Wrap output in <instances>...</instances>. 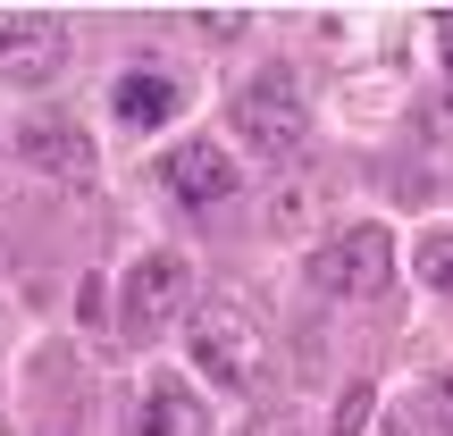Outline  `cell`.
Segmentation results:
<instances>
[{"label": "cell", "instance_id": "cell-12", "mask_svg": "<svg viewBox=\"0 0 453 436\" xmlns=\"http://www.w3.org/2000/svg\"><path fill=\"white\" fill-rule=\"evenodd\" d=\"M428 411H437V428H445V436H453V370H445V378H437V386H428Z\"/></svg>", "mask_w": 453, "mask_h": 436}, {"label": "cell", "instance_id": "cell-2", "mask_svg": "<svg viewBox=\"0 0 453 436\" xmlns=\"http://www.w3.org/2000/svg\"><path fill=\"white\" fill-rule=\"evenodd\" d=\"M185 344H194V370L211 378V386H260V370H269V336H260V319L235 294L202 302L194 319H185Z\"/></svg>", "mask_w": 453, "mask_h": 436}, {"label": "cell", "instance_id": "cell-5", "mask_svg": "<svg viewBox=\"0 0 453 436\" xmlns=\"http://www.w3.org/2000/svg\"><path fill=\"white\" fill-rule=\"evenodd\" d=\"M17 160L26 168H42V177H59V185H93V134L76 126V118H59V110H42V118H17Z\"/></svg>", "mask_w": 453, "mask_h": 436}, {"label": "cell", "instance_id": "cell-10", "mask_svg": "<svg viewBox=\"0 0 453 436\" xmlns=\"http://www.w3.org/2000/svg\"><path fill=\"white\" fill-rule=\"evenodd\" d=\"M411 269H420V286H453V226H428Z\"/></svg>", "mask_w": 453, "mask_h": 436}, {"label": "cell", "instance_id": "cell-9", "mask_svg": "<svg viewBox=\"0 0 453 436\" xmlns=\"http://www.w3.org/2000/svg\"><path fill=\"white\" fill-rule=\"evenodd\" d=\"M168 110H177V84L168 76H127L118 84V118H127V126H160Z\"/></svg>", "mask_w": 453, "mask_h": 436}, {"label": "cell", "instance_id": "cell-3", "mask_svg": "<svg viewBox=\"0 0 453 436\" xmlns=\"http://www.w3.org/2000/svg\"><path fill=\"white\" fill-rule=\"evenodd\" d=\"M387 277H395V235L378 218H353V226H336V235L311 252V286L319 294H336V302H361V294H387Z\"/></svg>", "mask_w": 453, "mask_h": 436}, {"label": "cell", "instance_id": "cell-7", "mask_svg": "<svg viewBox=\"0 0 453 436\" xmlns=\"http://www.w3.org/2000/svg\"><path fill=\"white\" fill-rule=\"evenodd\" d=\"M185 286H194V269H185V252H143L127 277V327L143 336V327H160L168 310L185 302Z\"/></svg>", "mask_w": 453, "mask_h": 436}, {"label": "cell", "instance_id": "cell-6", "mask_svg": "<svg viewBox=\"0 0 453 436\" xmlns=\"http://www.w3.org/2000/svg\"><path fill=\"white\" fill-rule=\"evenodd\" d=\"M160 185H168L177 202H194V210H211V202H226L243 177H235V160H226V143L194 134V143H177V151L160 160Z\"/></svg>", "mask_w": 453, "mask_h": 436}, {"label": "cell", "instance_id": "cell-13", "mask_svg": "<svg viewBox=\"0 0 453 436\" xmlns=\"http://www.w3.org/2000/svg\"><path fill=\"white\" fill-rule=\"evenodd\" d=\"M387 436H411V428H403V420H395V428H387Z\"/></svg>", "mask_w": 453, "mask_h": 436}, {"label": "cell", "instance_id": "cell-11", "mask_svg": "<svg viewBox=\"0 0 453 436\" xmlns=\"http://www.w3.org/2000/svg\"><path fill=\"white\" fill-rule=\"evenodd\" d=\"M370 411H378V386L361 378V386H344V403H336V428H327V436H361V428H370Z\"/></svg>", "mask_w": 453, "mask_h": 436}, {"label": "cell", "instance_id": "cell-4", "mask_svg": "<svg viewBox=\"0 0 453 436\" xmlns=\"http://www.w3.org/2000/svg\"><path fill=\"white\" fill-rule=\"evenodd\" d=\"M67 67V26L50 9H0V84H50Z\"/></svg>", "mask_w": 453, "mask_h": 436}, {"label": "cell", "instance_id": "cell-1", "mask_svg": "<svg viewBox=\"0 0 453 436\" xmlns=\"http://www.w3.org/2000/svg\"><path fill=\"white\" fill-rule=\"evenodd\" d=\"M226 126H235V143L252 151V160H294L303 151V93H294V67H252V76L226 93Z\"/></svg>", "mask_w": 453, "mask_h": 436}, {"label": "cell", "instance_id": "cell-8", "mask_svg": "<svg viewBox=\"0 0 453 436\" xmlns=\"http://www.w3.org/2000/svg\"><path fill=\"white\" fill-rule=\"evenodd\" d=\"M143 436H211V411H202V394L185 386V378H151L143 386Z\"/></svg>", "mask_w": 453, "mask_h": 436}]
</instances>
